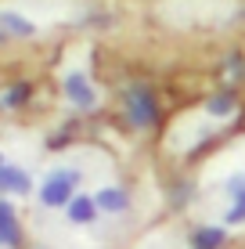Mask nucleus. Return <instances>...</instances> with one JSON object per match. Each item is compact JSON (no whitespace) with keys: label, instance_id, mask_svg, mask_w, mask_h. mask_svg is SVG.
<instances>
[{"label":"nucleus","instance_id":"nucleus-9","mask_svg":"<svg viewBox=\"0 0 245 249\" xmlns=\"http://www.w3.org/2000/svg\"><path fill=\"white\" fill-rule=\"evenodd\" d=\"M227 242L224 228H213V224H202L191 231V249H220Z\"/></svg>","mask_w":245,"mask_h":249},{"label":"nucleus","instance_id":"nucleus-5","mask_svg":"<svg viewBox=\"0 0 245 249\" xmlns=\"http://www.w3.org/2000/svg\"><path fill=\"white\" fill-rule=\"evenodd\" d=\"M33 192V181L22 166H7L0 170V195H29Z\"/></svg>","mask_w":245,"mask_h":249},{"label":"nucleus","instance_id":"nucleus-13","mask_svg":"<svg viewBox=\"0 0 245 249\" xmlns=\"http://www.w3.org/2000/svg\"><path fill=\"white\" fill-rule=\"evenodd\" d=\"M0 170H4V156H0Z\"/></svg>","mask_w":245,"mask_h":249},{"label":"nucleus","instance_id":"nucleus-10","mask_svg":"<svg viewBox=\"0 0 245 249\" xmlns=\"http://www.w3.org/2000/svg\"><path fill=\"white\" fill-rule=\"evenodd\" d=\"M94 202H98V210H105V213H123L126 206H130V195H126L123 188H101L94 195Z\"/></svg>","mask_w":245,"mask_h":249},{"label":"nucleus","instance_id":"nucleus-12","mask_svg":"<svg viewBox=\"0 0 245 249\" xmlns=\"http://www.w3.org/2000/svg\"><path fill=\"white\" fill-rule=\"evenodd\" d=\"M234 105H238L234 90H220V94H213V98L206 101V108H209L213 116H231V112H234Z\"/></svg>","mask_w":245,"mask_h":249},{"label":"nucleus","instance_id":"nucleus-4","mask_svg":"<svg viewBox=\"0 0 245 249\" xmlns=\"http://www.w3.org/2000/svg\"><path fill=\"white\" fill-rule=\"evenodd\" d=\"M65 94H69V101L76 108H94L98 105V94L90 87V80L83 72H69L65 76Z\"/></svg>","mask_w":245,"mask_h":249},{"label":"nucleus","instance_id":"nucleus-7","mask_svg":"<svg viewBox=\"0 0 245 249\" xmlns=\"http://www.w3.org/2000/svg\"><path fill=\"white\" fill-rule=\"evenodd\" d=\"M36 33V25H33L29 18H22V15H15V11H0V40L4 36H33Z\"/></svg>","mask_w":245,"mask_h":249},{"label":"nucleus","instance_id":"nucleus-2","mask_svg":"<svg viewBox=\"0 0 245 249\" xmlns=\"http://www.w3.org/2000/svg\"><path fill=\"white\" fill-rule=\"evenodd\" d=\"M76 184H80V174L76 170H54L47 174V181L40 184V202L47 210H62L76 199Z\"/></svg>","mask_w":245,"mask_h":249},{"label":"nucleus","instance_id":"nucleus-6","mask_svg":"<svg viewBox=\"0 0 245 249\" xmlns=\"http://www.w3.org/2000/svg\"><path fill=\"white\" fill-rule=\"evenodd\" d=\"M227 195H231V206H227V224H245V177L242 174L227 177Z\"/></svg>","mask_w":245,"mask_h":249},{"label":"nucleus","instance_id":"nucleus-3","mask_svg":"<svg viewBox=\"0 0 245 249\" xmlns=\"http://www.w3.org/2000/svg\"><path fill=\"white\" fill-rule=\"evenodd\" d=\"M18 242H22L18 213H15V206L0 195V249H18Z\"/></svg>","mask_w":245,"mask_h":249},{"label":"nucleus","instance_id":"nucleus-1","mask_svg":"<svg viewBox=\"0 0 245 249\" xmlns=\"http://www.w3.org/2000/svg\"><path fill=\"white\" fill-rule=\"evenodd\" d=\"M123 108H126L130 126H137V130H148V126L159 123V98H155V90H151L148 83H133V87H126Z\"/></svg>","mask_w":245,"mask_h":249},{"label":"nucleus","instance_id":"nucleus-8","mask_svg":"<svg viewBox=\"0 0 245 249\" xmlns=\"http://www.w3.org/2000/svg\"><path fill=\"white\" fill-rule=\"evenodd\" d=\"M65 213H69L72 224H90V220L98 217V202H94V195H76V199L65 206Z\"/></svg>","mask_w":245,"mask_h":249},{"label":"nucleus","instance_id":"nucleus-11","mask_svg":"<svg viewBox=\"0 0 245 249\" xmlns=\"http://www.w3.org/2000/svg\"><path fill=\"white\" fill-rule=\"evenodd\" d=\"M29 98H33V87H29V83H11V87L0 94V105H4V108H22Z\"/></svg>","mask_w":245,"mask_h":249}]
</instances>
